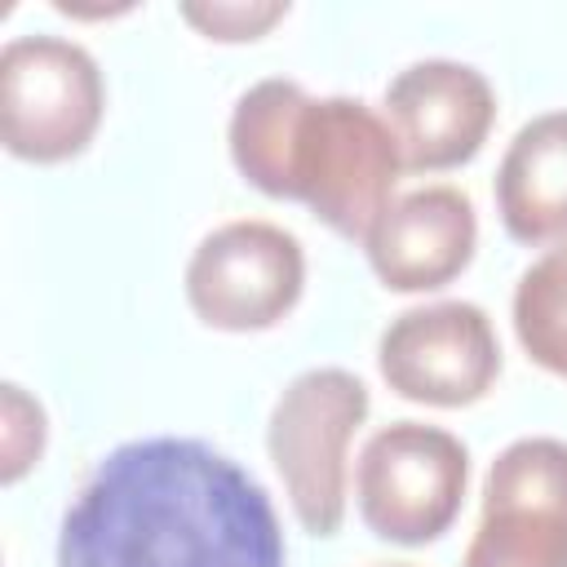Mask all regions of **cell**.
Wrapping results in <instances>:
<instances>
[{
	"label": "cell",
	"instance_id": "11",
	"mask_svg": "<svg viewBox=\"0 0 567 567\" xmlns=\"http://www.w3.org/2000/svg\"><path fill=\"white\" fill-rule=\"evenodd\" d=\"M496 213L527 248L567 244V106L532 115L496 164Z\"/></svg>",
	"mask_w": 567,
	"mask_h": 567
},
{
	"label": "cell",
	"instance_id": "2",
	"mask_svg": "<svg viewBox=\"0 0 567 567\" xmlns=\"http://www.w3.org/2000/svg\"><path fill=\"white\" fill-rule=\"evenodd\" d=\"M226 151L252 190L306 204L350 244L368 239L408 173L377 106L346 93L315 97L284 75H266L235 97Z\"/></svg>",
	"mask_w": 567,
	"mask_h": 567
},
{
	"label": "cell",
	"instance_id": "7",
	"mask_svg": "<svg viewBox=\"0 0 567 567\" xmlns=\"http://www.w3.org/2000/svg\"><path fill=\"white\" fill-rule=\"evenodd\" d=\"M461 567H567V439L527 434L496 452Z\"/></svg>",
	"mask_w": 567,
	"mask_h": 567
},
{
	"label": "cell",
	"instance_id": "14",
	"mask_svg": "<svg viewBox=\"0 0 567 567\" xmlns=\"http://www.w3.org/2000/svg\"><path fill=\"white\" fill-rule=\"evenodd\" d=\"M182 18L217 44H244L261 40L270 27L288 18V0H186Z\"/></svg>",
	"mask_w": 567,
	"mask_h": 567
},
{
	"label": "cell",
	"instance_id": "9",
	"mask_svg": "<svg viewBox=\"0 0 567 567\" xmlns=\"http://www.w3.org/2000/svg\"><path fill=\"white\" fill-rule=\"evenodd\" d=\"M408 173H447L470 164L496 124L492 80L456 58L408 62L381 97Z\"/></svg>",
	"mask_w": 567,
	"mask_h": 567
},
{
	"label": "cell",
	"instance_id": "3",
	"mask_svg": "<svg viewBox=\"0 0 567 567\" xmlns=\"http://www.w3.org/2000/svg\"><path fill=\"white\" fill-rule=\"evenodd\" d=\"M372 412L363 377L350 368L297 372L266 416V452L292 505V518L310 536H337L350 505V443Z\"/></svg>",
	"mask_w": 567,
	"mask_h": 567
},
{
	"label": "cell",
	"instance_id": "5",
	"mask_svg": "<svg viewBox=\"0 0 567 567\" xmlns=\"http://www.w3.org/2000/svg\"><path fill=\"white\" fill-rule=\"evenodd\" d=\"M470 487V447L430 421H390L368 434L354 461V505L363 527L390 545L439 540Z\"/></svg>",
	"mask_w": 567,
	"mask_h": 567
},
{
	"label": "cell",
	"instance_id": "4",
	"mask_svg": "<svg viewBox=\"0 0 567 567\" xmlns=\"http://www.w3.org/2000/svg\"><path fill=\"white\" fill-rule=\"evenodd\" d=\"M106 115L97 58L66 35H13L0 49V142L27 164H66L89 151Z\"/></svg>",
	"mask_w": 567,
	"mask_h": 567
},
{
	"label": "cell",
	"instance_id": "6",
	"mask_svg": "<svg viewBox=\"0 0 567 567\" xmlns=\"http://www.w3.org/2000/svg\"><path fill=\"white\" fill-rule=\"evenodd\" d=\"M186 306L213 332L279 328L306 292V248L292 230L266 217L213 226L182 275Z\"/></svg>",
	"mask_w": 567,
	"mask_h": 567
},
{
	"label": "cell",
	"instance_id": "15",
	"mask_svg": "<svg viewBox=\"0 0 567 567\" xmlns=\"http://www.w3.org/2000/svg\"><path fill=\"white\" fill-rule=\"evenodd\" d=\"M58 13H71V18H115V13H128L133 4H75V0H53Z\"/></svg>",
	"mask_w": 567,
	"mask_h": 567
},
{
	"label": "cell",
	"instance_id": "10",
	"mask_svg": "<svg viewBox=\"0 0 567 567\" xmlns=\"http://www.w3.org/2000/svg\"><path fill=\"white\" fill-rule=\"evenodd\" d=\"M478 248V213L461 186L434 182L394 195L363 239V257L390 292L447 288Z\"/></svg>",
	"mask_w": 567,
	"mask_h": 567
},
{
	"label": "cell",
	"instance_id": "12",
	"mask_svg": "<svg viewBox=\"0 0 567 567\" xmlns=\"http://www.w3.org/2000/svg\"><path fill=\"white\" fill-rule=\"evenodd\" d=\"M509 319L523 354L567 381V244L545 248L518 275Z\"/></svg>",
	"mask_w": 567,
	"mask_h": 567
},
{
	"label": "cell",
	"instance_id": "13",
	"mask_svg": "<svg viewBox=\"0 0 567 567\" xmlns=\"http://www.w3.org/2000/svg\"><path fill=\"white\" fill-rule=\"evenodd\" d=\"M49 443V416L40 408V399H31L18 381L0 385V483L13 487L22 483Z\"/></svg>",
	"mask_w": 567,
	"mask_h": 567
},
{
	"label": "cell",
	"instance_id": "8",
	"mask_svg": "<svg viewBox=\"0 0 567 567\" xmlns=\"http://www.w3.org/2000/svg\"><path fill=\"white\" fill-rule=\"evenodd\" d=\"M381 381L421 408H470L501 377V341L483 306L425 301L399 310L377 341Z\"/></svg>",
	"mask_w": 567,
	"mask_h": 567
},
{
	"label": "cell",
	"instance_id": "16",
	"mask_svg": "<svg viewBox=\"0 0 567 567\" xmlns=\"http://www.w3.org/2000/svg\"><path fill=\"white\" fill-rule=\"evenodd\" d=\"M372 567H416V563H372Z\"/></svg>",
	"mask_w": 567,
	"mask_h": 567
},
{
	"label": "cell",
	"instance_id": "1",
	"mask_svg": "<svg viewBox=\"0 0 567 567\" xmlns=\"http://www.w3.org/2000/svg\"><path fill=\"white\" fill-rule=\"evenodd\" d=\"M58 567H288L270 492L221 447L151 434L111 447L71 496Z\"/></svg>",
	"mask_w": 567,
	"mask_h": 567
}]
</instances>
